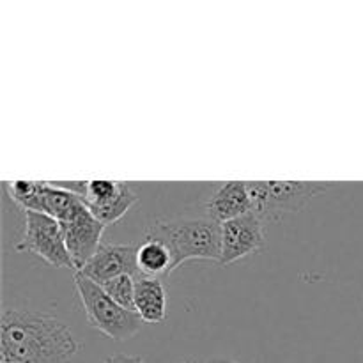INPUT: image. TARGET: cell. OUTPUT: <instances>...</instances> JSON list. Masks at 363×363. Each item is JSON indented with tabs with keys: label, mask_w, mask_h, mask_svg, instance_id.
I'll return each instance as SVG.
<instances>
[{
	"label": "cell",
	"mask_w": 363,
	"mask_h": 363,
	"mask_svg": "<svg viewBox=\"0 0 363 363\" xmlns=\"http://www.w3.org/2000/svg\"><path fill=\"white\" fill-rule=\"evenodd\" d=\"M252 213L247 181H225L215 188L206 202V216L216 223H225Z\"/></svg>",
	"instance_id": "9c48e42d"
},
{
	"label": "cell",
	"mask_w": 363,
	"mask_h": 363,
	"mask_svg": "<svg viewBox=\"0 0 363 363\" xmlns=\"http://www.w3.org/2000/svg\"><path fill=\"white\" fill-rule=\"evenodd\" d=\"M60 227H62L64 240H66L67 252L73 259L74 269L80 272L101 247L105 225L89 211L87 206H84L77 215L60 223Z\"/></svg>",
	"instance_id": "52a82bcc"
},
{
	"label": "cell",
	"mask_w": 363,
	"mask_h": 363,
	"mask_svg": "<svg viewBox=\"0 0 363 363\" xmlns=\"http://www.w3.org/2000/svg\"><path fill=\"white\" fill-rule=\"evenodd\" d=\"M206 363H236V362L227 360V358H211V360H208Z\"/></svg>",
	"instance_id": "5bb4252c"
},
{
	"label": "cell",
	"mask_w": 363,
	"mask_h": 363,
	"mask_svg": "<svg viewBox=\"0 0 363 363\" xmlns=\"http://www.w3.org/2000/svg\"><path fill=\"white\" fill-rule=\"evenodd\" d=\"M264 222L254 213L222 223L220 264L227 266L255 254L264 245Z\"/></svg>",
	"instance_id": "8992f818"
},
{
	"label": "cell",
	"mask_w": 363,
	"mask_h": 363,
	"mask_svg": "<svg viewBox=\"0 0 363 363\" xmlns=\"http://www.w3.org/2000/svg\"><path fill=\"white\" fill-rule=\"evenodd\" d=\"M105 363H145L140 357H133V354H113V357L106 358Z\"/></svg>",
	"instance_id": "4fadbf2b"
},
{
	"label": "cell",
	"mask_w": 363,
	"mask_h": 363,
	"mask_svg": "<svg viewBox=\"0 0 363 363\" xmlns=\"http://www.w3.org/2000/svg\"><path fill=\"white\" fill-rule=\"evenodd\" d=\"M18 252L35 254L48 264L57 268H67L77 272L67 252L66 240L60 223L55 218L43 213L25 211V229L20 243L16 245Z\"/></svg>",
	"instance_id": "5b68a950"
},
{
	"label": "cell",
	"mask_w": 363,
	"mask_h": 363,
	"mask_svg": "<svg viewBox=\"0 0 363 363\" xmlns=\"http://www.w3.org/2000/svg\"><path fill=\"white\" fill-rule=\"evenodd\" d=\"M135 312L142 323L158 325L165 319L167 294L160 279L138 277L135 287Z\"/></svg>",
	"instance_id": "30bf717a"
},
{
	"label": "cell",
	"mask_w": 363,
	"mask_h": 363,
	"mask_svg": "<svg viewBox=\"0 0 363 363\" xmlns=\"http://www.w3.org/2000/svg\"><path fill=\"white\" fill-rule=\"evenodd\" d=\"M73 282L85 311V318L92 328L119 342L131 339L140 332L142 319L138 318L137 312H131L116 303L99 284L85 277L82 272L73 273Z\"/></svg>",
	"instance_id": "3957f363"
},
{
	"label": "cell",
	"mask_w": 363,
	"mask_h": 363,
	"mask_svg": "<svg viewBox=\"0 0 363 363\" xmlns=\"http://www.w3.org/2000/svg\"><path fill=\"white\" fill-rule=\"evenodd\" d=\"M105 293L112 298L116 303L121 307L128 308V311L135 312V287H137V279L131 275H121L116 279L108 280L103 284Z\"/></svg>",
	"instance_id": "7c38bea8"
},
{
	"label": "cell",
	"mask_w": 363,
	"mask_h": 363,
	"mask_svg": "<svg viewBox=\"0 0 363 363\" xmlns=\"http://www.w3.org/2000/svg\"><path fill=\"white\" fill-rule=\"evenodd\" d=\"M252 213L264 223L277 222L287 213H298L308 201L325 194L332 183L312 181H247Z\"/></svg>",
	"instance_id": "277c9868"
},
{
	"label": "cell",
	"mask_w": 363,
	"mask_h": 363,
	"mask_svg": "<svg viewBox=\"0 0 363 363\" xmlns=\"http://www.w3.org/2000/svg\"><path fill=\"white\" fill-rule=\"evenodd\" d=\"M137 252L138 245H112V243H101L98 248L94 257L80 269L85 277L94 280L96 284L103 286L108 280L116 279L121 275H131L138 279L140 272H138L137 264Z\"/></svg>",
	"instance_id": "ba28073f"
},
{
	"label": "cell",
	"mask_w": 363,
	"mask_h": 363,
	"mask_svg": "<svg viewBox=\"0 0 363 363\" xmlns=\"http://www.w3.org/2000/svg\"><path fill=\"white\" fill-rule=\"evenodd\" d=\"M145 238L158 240L172 254L174 269L186 261H218L222 254V225L208 218L156 220Z\"/></svg>",
	"instance_id": "7a4b0ae2"
},
{
	"label": "cell",
	"mask_w": 363,
	"mask_h": 363,
	"mask_svg": "<svg viewBox=\"0 0 363 363\" xmlns=\"http://www.w3.org/2000/svg\"><path fill=\"white\" fill-rule=\"evenodd\" d=\"M80 344L53 315L4 307L0 323L2 363H69Z\"/></svg>",
	"instance_id": "6da1fadb"
},
{
	"label": "cell",
	"mask_w": 363,
	"mask_h": 363,
	"mask_svg": "<svg viewBox=\"0 0 363 363\" xmlns=\"http://www.w3.org/2000/svg\"><path fill=\"white\" fill-rule=\"evenodd\" d=\"M137 264L140 275L151 277V279L167 277L174 272L172 254L169 248L162 241L149 240V238H145L144 243L138 245Z\"/></svg>",
	"instance_id": "8fae6325"
}]
</instances>
